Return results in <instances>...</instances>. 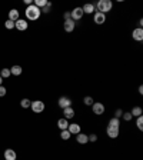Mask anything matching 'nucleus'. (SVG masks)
Instances as JSON below:
<instances>
[{
    "label": "nucleus",
    "mask_w": 143,
    "mask_h": 160,
    "mask_svg": "<svg viewBox=\"0 0 143 160\" xmlns=\"http://www.w3.org/2000/svg\"><path fill=\"white\" fill-rule=\"evenodd\" d=\"M95 9L99 13L106 14L107 12H110V10L113 9V3H112V0H99L95 5Z\"/></svg>",
    "instance_id": "obj_1"
},
{
    "label": "nucleus",
    "mask_w": 143,
    "mask_h": 160,
    "mask_svg": "<svg viewBox=\"0 0 143 160\" xmlns=\"http://www.w3.org/2000/svg\"><path fill=\"white\" fill-rule=\"evenodd\" d=\"M24 13H26V17H27L29 20H37L39 17H40L42 12H40L39 7H36L34 5H32V6H27V9H26Z\"/></svg>",
    "instance_id": "obj_2"
},
{
    "label": "nucleus",
    "mask_w": 143,
    "mask_h": 160,
    "mask_svg": "<svg viewBox=\"0 0 143 160\" xmlns=\"http://www.w3.org/2000/svg\"><path fill=\"white\" fill-rule=\"evenodd\" d=\"M30 107H32V110H33L34 113H42L46 106H44V103H43L42 100H34V102H32Z\"/></svg>",
    "instance_id": "obj_3"
},
{
    "label": "nucleus",
    "mask_w": 143,
    "mask_h": 160,
    "mask_svg": "<svg viewBox=\"0 0 143 160\" xmlns=\"http://www.w3.org/2000/svg\"><path fill=\"white\" fill-rule=\"evenodd\" d=\"M83 10H82V7H75V9L70 12V19L75 20V22H77V20H80L82 17H83Z\"/></svg>",
    "instance_id": "obj_4"
},
{
    "label": "nucleus",
    "mask_w": 143,
    "mask_h": 160,
    "mask_svg": "<svg viewBox=\"0 0 143 160\" xmlns=\"http://www.w3.org/2000/svg\"><path fill=\"white\" fill-rule=\"evenodd\" d=\"M92 110H93V113L97 114V116H100V114L105 113V104L103 103H93L92 104Z\"/></svg>",
    "instance_id": "obj_5"
},
{
    "label": "nucleus",
    "mask_w": 143,
    "mask_h": 160,
    "mask_svg": "<svg viewBox=\"0 0 143 160\" xmlns=\"http://www.w3.org/2000/svg\"><path fill=\"white\" fill-rule=\"evenodd\" d=\"M63 27H65V30H66L67 33H72L73 30H75V27H76V22L75 20H65V24H63Z\"/></svg>",
    "instance_id": "obj_6"
},
{
    "label": "nucleus",
    "mask_w": 143,
    "mask_h": 160,
    "mask_svg": "<svg viewBox=\"0 0 143 160\" xmlns=\"http://www.w3.org/2000/svg\"><path fill=\"white\" fill-rule=\"evenodd\" d=\"M93 20H95L96 24H103L106 22V14L99 13V12H95V14H93Z\"/></svg>",
    "instance_id": "obj_7"
},
{
    "label": "nucleus",
    "mask_w": 143,
    "mask_h": 160,
    "mask_svg": "<svg viewBox=\"0 0 143 160\" xmlns=\"http://www.w3.org/2000/svg\"><path fill=\"white\" fill-rule=\"evenodd\" d=\"M132 37H133L136 42H142V40H143V29L142 27L134 29L133 33H132Z\"/></svg>",
    "instance_id": "obj_8"
},
{
    "label": "nucleus",
    "mask_w": 143,
    "mask_h": 160,
    "mask_svg": "<svg viewBox=\"0 0 143 160\" xmlns=\"http://www.w3.org/2000/svg\"><path fill=\"white\" fill-rule=\"evenodd\" d=\"M14 27L17 29V30H27V27H29V24H27V22L26 20H23V19H19L17 22H14Z\"/></svg>",
    "instance_id": "obj_9"
},
{
    "label": "nucleus",
    "mask_w": 143,
    "mask_h": 160,
    "mask_svg": "<svg viewBox=\"0 0 143 160\" xmlns=\"http://www.w3.org/2000/svg\"><path fill=\"white\" fill-rule=\"evenodd\" d=\"M59 106H60L62 109L70 107V106H72V100L69 99V97H66V96H62V97L59 99Z\"/></svg>",
    "instance_id": "obj_10"
},
{
    "label": "nucleus",
    "mask_w": 143,
    "mask_h": 160,
    "mask_svg": "<svg viewBox=\"0 0 143 160\" xmlns=\"http://www.w3.org/2000/svg\"><path fill=\"white\" fill-rule=\"evenodd\" d=\"M82 10H83V13L85 14H92V13H95L96 12L95 5H93V3H86V5L82 7Z\"/></svg>",
    "instance_id": "obj_11"
},
{
    "label": "nucleus",
    "mask_w": 143,
    "mask_h": 160,
    "mask_svg": "<svg viewBox=\"0 0 143 160\" xmlns=\"http://www.w3.org/2000/svg\"><path fill=\"white\" fill-rule=\"evenodd\" d=\"M17 155L13 149H6L5 150V160H16Z\"/></svg>",
    "instance_id": "obj_12"
},
{
    "label": "nucleus",
    "mask_w": 143,
    "mask_h": 160,
    "mask_svg": "<svg viewBox=\"0 0 143 160\" xmlns=\"http://www.w3.org/2000/svg\"><path fill=\"white\" fill-rule=\"evenodd\" d=\"M76 141L79 143V144H86V143H89V139H87V134H85V133H79V134H76Z\"/></svg>",
    "instance_id": "obj_13"
},
{
    "label": "nucleus",
    "mask_w": 143,
    "mask_h": 160,
    "mask_svg": "<svg viewBox=\"0 0 143 160\" xmlns=\"http://www.w3.org/2000/svg\"><path fill=\"white\" fill-rule=\"evenodd\" d=\"M106 133H107V136H109L110 139H116V137L119 136V129H113V127L107 126V129H106Z\"/></svg>",
    "instance_id": "obj_14"
},
{
    "label": "nucleus",
    "mask_w": 143,
    "mask_h": 160,
    "mask_svg": "<svg viewBox=\"0 0 143 160\" xmlns=\"http://www.w3.org/2000/svg\"><path fill=\"white\" fill-rule=\"evenodd\" d=\"M63 114H65V119H67V120H70V119L75 117V110H73V107H66L63 109Z\"/></svg>",
    "instance_id": "obj_15"
},
{
    "label": "nucleus",
    "mask_w": 143,
    "mask_h": 160,
    "mask_svg": "<svg viewBox=\"0 0 143 160\" xmlns=\"http://www.w3.org/2000/svg\"><path fill=\"white\" fill-rule=\"evenodd\" d=\"M67 130H69L70 134H79V133H80V126H79L77 123H73V124H69Z\"/></svg>",
    "instance_id": "obj_16"
},
{
    "label": "nucleus",
    "mask_w": 143,
    "mask_h": 160,
    "mask_svg": "<svg viewBox=\"0 0 143 160\" xmlns=\"http://www.w3.org/2000/svg\"><path fill=\"white\" fill-rule=\"evenodd\" d=\"M57 126H59V129H60V130H66L67 127H69V120H67V119H65V117L59 119V120H57Z\"/></svg>",
    "instance_id": "obj_17"
},
{
    "label": "nucleus",
    "mask_w": 143,
    "mask_h": 160,
    "mask_svg": "<svg viewBox=\"0 0 143 160\" xmlns=\"http://www.w3.org/2000/svg\"><path fill=\"white\" fill-rule=\"evenodd\" d=\"M20 19V14H19V12L16 9H12L9 12V20H12V22H17V20Z\"/></svg>",
    "instance_id": "obj_18"
},
{
    "label": "nucleus",
    "mask_w": 143,
    "mask_h": 160,
    "mask_svg": "<svg viewBox=\"0 0 143 160\" xmlns=\"http://www.w3.org/2000/svg\"><path fill=\"white\" fill-rule=\"evenodd\" d=\"M143 110L142 107H139V106H134L133 109H132V112H130V114H132V117H139V116H142Z\"/></svg>",
    "instance_id": "obj_19"
},
{
    "label": "nucleus",
    "mask_w": 143,
    "mask_h": 160,
    "mask_svg": "<svg viewBox=\"0 0 143 160\" xmlns=\"http://www.w3.org/2000/svg\"><path fill=\"white\" fill-rule=\"evenodd\" d=\"M109 127H113V129H119L120 127V119H110L109 120Z\"/></svg>",
    "instance_id": "obj_20"
},
{
    "label": "nucleus",
    "mask_w": 143,
    "mask_h": 160,
    "mask_svg": "<svg viewBox=\"0 0 143 160\" xmlns=\"http://www.w3.org/2000/svg\"><path fill=\"white\" fill-rule=\"evenodd\" d=\"M22 71H23V69H22L20 66H17V64L10 69V73H12L13 76H20V75H22Z\"/></svg>",
    "instance_id": "obj_21"
},
{
    "label": "nucleus",
    "mask_w": 143,
    "mask_h": 160,
    "mask_svg": "<svg viewBox=\"0 0 143 160\" xmlns=\"http://www.w3.org/2000/svg\"><path fill=\"white\" fill-rule=\"evenodd\" d=\"M47 3H49L47 0H34V2H33V5L36 6V7H39V9H43V7L47 5Z\"/></svg>",
    "instance_id": "obj_22"
},
{
    "label": "nucleus",
    "mask_w": 143,
    "mask_h": 160,
    "mask_svg": "<svg viewBox=\"0 0 143 160\" xmlns=\"http://www.w3.org/2000/svg\"><path fill=\"white\" fill-rule=\"evenodd\" d=\"M30 104H32V102L29 99H22L20 100V106L23 109H27V107H30Z\"/></svg>",
    "instance_id": "obj_23"
},
{
    "label": "nucleus",
    "mask_w": 143,
    "mask_h": 160,
    "mask_svg": "<svg viewBox=\"0 0 143 160\" xmlns=\"http://www.w3.org/2000/svg\"><path fill=\"white\" fill-rule=\"evenodd\" d=\"M83 103H85L86 106H92V104L95 103V100H93V97H90V96H86L85 99H83Z\"/></svg>",
    "instance_id": "obj_24"
},
{
    "label": "nucleus",
    "mask_w": 143,
    "mask_h": 160,
    "mask_svg": "<svg viewBox=\"0 0 143 160\" xmlns=\"http://www.w3.org/2000/svg\"><path fill=\"white\" fill-rule=\"evenodd\" d=\"M70 136H72V134L69 133V130H67V129H66V130H62V134H60V137H62L63 140H69V139H70Z\"/></svg>",
    "instance_id": "obj_25"
},
{
    "label": "nucleus",
    "mask_w": 143,
    "mask_h": 160,
    "mask_svg": "<svg viewBox=\"0 0 143 160\" xmlns=\"http://www.w3.org/2000/svg\"><path fill=\"white\" fill-rule=\"evenodd\" d=\"M10 75H12V73H10V69H2V73H0L2 79H6V77H9Z\"/></svg>",
    "instance_id": "obj_26"
},
{
    "label": "nucleus",
    "mask_w": 143,
    "mask_h": 160,
    "mask_svg": "<svg viewBox=\"0 0 143 160\" xmlns=\"http://www.w3.org/2000/svg\"><path fill=\"white\" fill-rule=\"evenodd\" d=\"M122 117H123L124 122H130L132 120V114H130V112H123V114H122Z\"/></svg>",
    "instance_id": "obj_27"
},
{
    "label": "nucleus",
    "mask_w": 143,
    "mask_h": 160,
    "mask_svg": "<svg viewBox=\"0 0 143 160\" xmlns=\"http://www.w3.org/2000/svg\"><path fill=\"white\" fill-rule=\"evenodd\" d=\"M136 126H138L139 130H143V116H139L138 120H136Z\"/></svg>",
    "instance_id": "obj_28"
},
{
    "label": "nucleus",
    "mask_w": 143,
    "mask_h": 160,
    "mask_svg": "<svg viewBox=\"0 0 143 160\" xmlns=\"http://www.w3.org/2000/svg\"><path fill=\"white\" fill-rule=\"evenodd\" d=\"M50 9H52V3L49 2L47 5L43 7V9H40V12H43V13H49V12H50Z\"/></svg>",
    "instance_id": "obj_29"
},
{
    "label": "nucleus",
    "mask_w": 143,
    "mask_h": 160,
    "mask_svg": "<svg viewBox=\"0 0 143 160\" xmlns=\"http://www.w3.org/2000/svg\"><path fill=\"white\" fill-rule=\"evenodd\" d=\"M5 26H6V29H13L14 27V22H12V20H7V22H6L5 23Z\"/></svg>",
    "instance_id": "obj_30"
},
{
    "label": "nucleus",
    "mask_w": 143,
    "mask_h": 160,
    "mask_svg": "<svg viewBox=\"0 0 143 160\" xmlns=\"http://www.w3.org/2000/svg\"><path fill=\"white\" fill-rule=\"evenodd\" d=\"M122 114H123V110H122V109H117V110L114 112V117L120 119V117H122Z\"/></svg>",
    "instance_id": "obj_31"
},
{
    "label": "nucleus",
    "mask_w": 143,
    "mask_h": 160,
    "mask_svg": "<svg viewBox=\"0 0 143 160\" xmlns=\"http://www.w3.org/2000/svg\"><path fill=\"white\" fill-rule=\"evenodd\" d=\"M87 139H89V141H97V134L92 133V134H89V136H87Z\"/></svg>",
    "instance_id": "obj_32"
},
{
    "label": "nucleus",
    "mask_w": 143,
    "mask_h": 160,
    "mask_svg": "<svg viewBox=\"0 0 143 160\" xmlns=\"http://www.w3.org/2000/svg\"><path fill=\"white\" fill-rule=\"evenodd\" d=\"M6 87H3V86H0V97H3V96H6Z\"/></svg>",
    "instance_id": "obj_33"
},
{
    "label": "nucleus",
    "mask_w": 143,
    "mask_h": 160,
    "mask_svg": "<svg viewBox=\"0 0 143 160\" xmlns=\"http://www.w3.org/2000/svg\"><path fill=\"white\" fill-rule=\"evenodd\" d=\"M63 19H65V20H69V19H70V12H67V13L63 14Z\"/></svg>",
    "instance_id": "obj_34"
},
{
    "label": "nucleus",
    "mask_w": 143,
    "mask_h": 160,
    "mask_svg": "<svg viewBox=\"0 0 143 160\" xmlns=\"http://www.w3.org/2000/svg\"><path fill=\"white\" fill-rule=\"evenodd\" d=\"M139 93L143 94V86H140V87H139Z\"/></svg>",
    "instance_id": "obj_35"
},
{
    "label": "nucleus",
    "mask_w": 143,
    "mask_h": 160,
    "mask_svg": "<svg viewBox=\"0 0 143 160\" xmlns=\"http://www.w3.org/2000/svg\"><path fill=\"white\" fill-rule=\"evenodd\" d=\"M2 83H3V79H2V76H0V86H2Z\"/></svg>",
    "instance_id": "obj_36"
}]
</instances>
